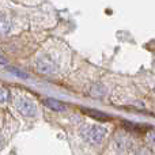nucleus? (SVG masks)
Masks as SVG:
<instances>
[{
  "mask_svg": "<svg viewBox=\"0 0 155 155\" xmlns=\"http://www.w3.org/2000/svg\"><path fill=\"white\" fill-rule=\"evenodd\" d=\"M82 112L84 113L86 116L88 117L94 118V120H98V121H109L110 117L106 114V113L101 112V110H97V109H88V107H82Z\"/></svg>",
  "mask_w": 155,
  "mask_h": 155,
  "instance_id": "4",
  "label": "nucleus"
},
{
  "mask_svg": "<svg viewBox=\"0 0 155 155\" xmlns=\"http://www.w3.org/2000/svg\"><path fill=\"white\" fill-rule=\"evenodd\" d=\"M10 71H12V74H14V75H16V76H21V78H27L26 74H22V71L15 70V68H10Z\"/></svg>",
  "mask_w": 155,
  "mask_h": 155,
  "instance_id": "8",
  "label": "nucleus"
},
{
  "mask_svg": "<svg viewBox=\"0 0 155 155\" xmlns=\"http://www.w3.org/2000/svg\"><path fill=\"white\" fill-rule=\"evenodd\" d=\"M5 63H7V60H5L3 56H0V64H2V65H4Z\"/></svg>",
  "mask_w": 155,
  "mask_h": 155,
  "instance_id": "10",
  "label": "nucleus"
},
{
  "mask_svg": "<svg viewBox=\"0 0 155 155\" xmlns=\"http://www.w3.org/2000/svg\"><path fill=\"white\" fill-rule=\"evenodd\" d=\"M148 140L155 144V131H153V132H150V134H148Z\"/></svg>",
  "mask_w": 155,
  "mask_h": 155,
  "instance_id": "9",
  "label": "nucleus"
},
{
  "mask_svg": "<svg viewBox=\"0 0 155 155\" xmlns=\"http://www.w3.org/2000/svg\"><path fill=\"white\" fill-rule=\"evenodd\" d=\"M82 135L90 144H99L106 136V129L99 125H91L83 129Z\"/></svg>",
  "mask_w": 155,
  "mask_h": 155,
  "instance_id": "1",
  "label": "nucleus"
},
{
  "mask_svg": "<svg viewBox=\"0 0 155 155\" xmlns=\"http://www.w3.org/2000/svg\"><path fill=\"white\" fill-rule=\"evenodd\" d=\"M44 105H45L48 109L56 110V112H63V110H64V105L54 98H45L44 99Z\"/></svg>",
  "mask_w": 155,
  "mask_h": 155,
  "instance_id": "5",
  "label": "nucleus"
},
{
  "mask_svg": "<svg viewBox=\"0 0 155 155\" xmlns=\"http://www.w3.org/2000/svg\"><path fill=\"white\" fill-rule=\"evenodd\" d=\"M154 91H155V87H154Z\"/></svg>",
  "mask_w": 155,
  "mask_h": 155,
  "instance_id": "11",
  "label": "nucleus"
},
{
  "mask_svg": "<svg viewBox=\"0 0 155 155\" xmlns=\"http://www.w3.org/2000/svg\"><path fill=\"white\" fill-rule=\"evenodd\" d=\"M35 68L42 74H53V72H56L57 65L49 56H41L35 61Z\"/></svg>",
  "mask_w": 155,
  "mask_h": 155,
  "instance_id": "3",
  "label": "nucleus"
},
{
  "mask_svg": "<svg viewBox=\"0 0 155 155\" xmlns=\"http://www.w3.org/2000/svg\"><path fill=\"white\" fill-rule=\"evenodd\" d=\"M11 29V23L5 16H0V34H5Z\"/></svg>",
  "mask_w": 155,
  "mask_h": 155,
  "instance_id": "6",
  "label": "nucleus"
},
{
  "mask_svg": "<svg viewBox=\"0 0 155 155\" xmlns=\"http://www.w3.org/2000/svg\"><path fill=\"white\" fill-rule=\"evenodd\" d=\"M15 106H16V109L23 116H26V117H34L35 113H37V106H35V104L27 98H22V97L18 98L15 101Z\"/></svg>",
  "mask_w": 155,
  "mask_h": 155,
  "instance_id": "2",
  "label": "nucleus"
},
{
  "mask_svg": "<svg viewBox=\"0 0 155 155\" xmlns=\"http://www.w3.org/2000/svg\"><path fill=\"white\" fill-rule=\"evenodd\" d=\"M8 98H10V93H8V90L0 87V102H5Z\"/></svg>",
  "mask_w": 155,
  "mask_h": 155,
  "instance_id": "7",
  "label": "nucleus"
}]
</instances>
